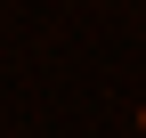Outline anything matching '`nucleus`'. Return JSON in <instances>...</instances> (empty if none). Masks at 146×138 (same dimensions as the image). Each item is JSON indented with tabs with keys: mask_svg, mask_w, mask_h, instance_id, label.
<instances>
[{
	"mask_svg": "<svg viewBox=\"0 0 146 138\" xmlns=\"http://www.w3.org/2000/svg\"><path fill=\"white\" fill-rule=\"evenodd\" d=\"M138 122H146V114H138Z\"/></svg>",
	"mask_w": 146,
	"mask_h": 138,
	"instance_id": "1",
	"label": "nucleus"
}]
</instances>
